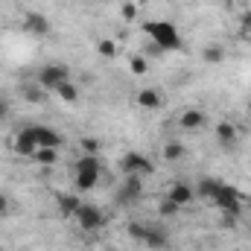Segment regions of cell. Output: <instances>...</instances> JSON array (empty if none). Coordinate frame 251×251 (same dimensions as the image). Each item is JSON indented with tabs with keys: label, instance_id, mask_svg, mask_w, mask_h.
Returning <instances> with one entry per match:
<instances>
[{
	"label": "cell",
	"instance_id": "9a60e30c",
	"mask_svg": "<svg viewBox=\"0 0 251 251\" xmlns=\"http://www.w3.org/2000/svg\"><path fill=\"white\" fill-rule=\"evenodd\" d=\"M73 173H94V176H102V161H100V155H82V158L73 164Z\"/></svg>",
	"mask_w": 251,
	"mask_h": 251
},
{
	"label": "cell",
	"instance_id": "d4e9b609",
	"mask_svg": "<svg viewBox=\"0 0 251 251\" xmlns=\"http://www.w3.org/2000/svg\"><path fill=\"white\" fill-rule=\"evenodd\" d=\"M128 67H131L134 76H146V73H149V59H146V56H131V59H128Z\"/></svg>",
	"mask_w": 251,
	"mask_h": 251
},
{
	"label": "cell",
	"instance_id": "1f68e13d",
	"mask_svg": "<svg viewBox=\"0 0 251 251\" xmlns=\"http://www.w3.org/2000/svg\"><path fill=\"white\" fill-rule=\"evenodd\" d=\"M9 114V102L6 100H0V117H6Z\"/></svg>",
	"mask_w": 251,
	"mask_h": 251
},
{
	"label": "cell",
	"instance_id": "9c48e42d",
	"mask_svg": "<svg viewBox=\"0 0 251 251\" xmlns=\"http://www.w3.org/2000/svg\"><path fill=\"white\" fill-rule=\"evenodd\" d=\"M143 196V181L140 176H126L123 184H120V201L123 204H131V201H140Z\"/></svg>",
	"mask_w": 251,
	"mask_h": 251
},
{
	"label": "cell",
	"instance_id": "603a6c76",
	"mask_svg": "<svg viewBox=\"0 0 251 251\" xmlns=\"http://www.w3.org/2000/svg\"><path fill=\"white\" fill-rule=\"evenodd\" d=\"M181 158H184V143H178V140H170V143L164 146V161L176 164V161H181Z\"/></svg>",
	"mask_w": 251,
	"mask_h": 251
},
{
	"label": "cell",
	"instance_id": "7a4b0ae2",
	"mask_svg": "<svg viewBox=\"0 0 251 251\" xmlns=\"http://www.w3.org/2000/svg\"><path fill=\"white\" fill-rule=\"evenodd\" d=\"M243 199H246V196L234 187V184H225V181H222L219 190H216V196L210 199V204L222 213V222L231 228V225L237 222V216L243 213Z\"/></svg>",
	"mask_w": 251,
	"mask_h": 251
},
{
	"label": "cell",
	"instance_id": "4fadbf2b",
	"mask_svg": "<svg viewBox=\"0 0 251 251\" xmlns=\"http://www.w3.org/2000/svg\"><path fill=\"white\" fill-rule=\"evenodd\" d=\"M213 134H216V143H219V146L231 149V146L237 143V134H240V131H237V126L231 123V120H219V126H216Z\"/></svg>",
	"mask_w": 251,
	"mask_h": 251
},
{
	"label": "cell",
	"instance_id": "5b68a950",
	"mask_svg": "<svg viewBox=\"0 0 251 251\" xmlns=\"http://www.w3.org/2000/svg\"><path fill=\"white\" fill-rule=\"evenodd\" d=\"M12 149H15V155H21V158H32V155L41 149V146H38V137H35V123L24 126V128L15 134Z\"/></svg>",
	"mask_w": 251,
	"mask_h": 251
},
{
	"label": "cell",
	"instance_id": "83f0119b",
	"mask_svg": "<svg viewBox=\"0 0 251 251\" xmlns=\"http://www.w3.org/2000/svg\"><path fill=\"white\" fill-rule=\"evenodd\" d=\"M128 237L131 240H137V243H143V234H146V225H140V222H128Z\"/></svg>",
	"mask_w": 251,
	"mask_h": 251
},
{
	"label": "cell",
	"instance_id": "f546056e",
	"mask_svg": "<svg viewBox=\"0 0 251 251\" xmlns=\"http://www.w3.org/2000/svg\"><path fill=\"white\" fill-rule=\"evenodd\" d=\"M240 32H243V35L251 32V12H243V18H240Z\"/></svg>",
	"mask_w": 251,
	"mask_h": 251
},
{
	"label": "cell",
	"instance_id": "52a82bcc",
	"mask_svg": "<svg viewBox=\"0 0 251 251\" xmlns=\"http://www.w3.org/2000/svg\"><path fill=\"white\" fill-rule=\"evenodd\" d=\"M143 246L152 251H164L170 249V234L164 225H146V234H143Z\"/></svg>",
	"mask_w": 251,
	"mask_h": 251
},
{
	"label": "cell",
	"instance_id": "7402d4cb",
	"mask_svg": "<svg viewBox=\"0 0 251 251\" xmlns=\"http://www.w3.org/2000/svg\"><path fill=\"white\" fill-rule=\"evenodd\" d=\"M76 190L79 193H88V190H94L97 184H100V176H94V173H76Z\"/></svg>",
	"mask_w": 251,
	"mask_h": 251
},
{
	"label": "cell",
	"instance_id": "8fae6325",
	"mask_svg": "<svg viewBox=\"0 0 251 251\" xmlns=\"http://www.w3.org/2000/svg\"><path fill=\"white\" fill-rule=\"evenodd\" d=\"M167 196L178 204V207H187L190 201L196 199V190L190 187L187 181H176V184H170V190H167Z\"/></svg>",
	"mask_w": 251,
	"mask_h": 251
},
{
	"label": "cell",
	"instance_id": "4316f807",
	"mask_svg": "<svg viewBox=\"0 0 251 251\" xmlns=\"http://www.w3.org/2000/svg\"><path fill=\"white\" fill-rule=\"evenodd\" d=\"M79 146L85 149V155H100V149H102V143H100L97 137H82Z\"/></svg>",
	"mask_w": 251,
	"mask_h": 251
},
{
	"label": "cell",
	"instance_id": "3957f363",
	"mask_svg": "<svg viewBox=\"0 0 251 251\" xmlns=\"http://www.w3.org/2000/svg\"><path fill=\"white\" fill-rule=\"evenodd\" d=\"M35 82H38L47 94H56V88H59V85L70 82V70H67L64 64H44V67L38 70Z\"/></svg>",
	"mask_w": 251,
	"mask_h": 251
},
{
	"label": "cell",
	"instance_id": "7c38bea8",
	"mask_svg": "<svg viewBox=\"0 0 251 251\" xmlns=\"http://www.w3.org/2000/svg\"><path fill=\"white\" fill-rule=\"evenodd\" d=\"M35 137H38V146H44V149H62L64 137L59 131H53L50 126H35Z\"/></svg>",
	"mask_w": 251,
	"mask_h": 251
},
{
	"label": "cell",
	"instance_id": "30bf717a",
	"mask_svg": "<svg viewBox=\"0 0 251 251\" xmlns=\"http://www.w3.org/2000/svg\"><path fill=\"white\" fill-rule=\"evenodd\" d=\"M178 126H181L184 131H199V128L207 126V114H204L201 108H187V111L178 117Z\"/></svg>",
	"mask_w": 251,
	"mask_h": 251
},
{
	"label": "cell",
	"instance_id": "4dcf8cb0",
	"mask_svg": "<svg viewBox=\"0 0 251 251\" xmlns=\"http://www.w3.org/2000/svg\"><path fill=\"white\" fill-rule=\"evenodd\" d=\"M9 210H12V201L6 193H0V216H9Z\"/></svg>",
	"mask_w": 251,
	"mask_h": 251
},
{
	"label": "cell",
	"instance_id": "2e32d148",
	"mask_svg": "<svg viewBox=\"0 0 251 251\" xmlns=\"http://www.w3.org/2000/svg\"><path fill=\"white\" fill-rule=\"evenodd\" d=\"M219 178H210V176H204V178H199V184H196V199H204V201H210L213 196H216V190H219Z\"/></svg>",
	"mask_w": 251,
	"mask_h": 251
},
{
	"label": "cell",
	"instance_id": "5bb4252c",
	"mask_svg": "<svg viewBox=\"0 0 251 251\" xmlns=\"http://www.w3.org/2000/svg\"><path fill=\"white\" fill-rule=\"evenodd\" d=\"M137 105H140L143 111H158V108L164 105V97H161V91H155V88H143V91H137Z\"/></svg>",
	"mask_w": 251,
	"mask_h": 251
},
{
	"label": "cell",
	"instance_id": "8992f818",
	"mask_svg": "<svg viewBox=\"0 0 251 251\" xmlns=\"http://www.w3.org/2000/svg\"><path fill=\"white\" fill-rule=\"evenodd\" d=\"M120 167H123V173H126V176H140V178H143V176H152V173H155V164H152V161H149L146 155L134 152V149L123 155Z\"/></svg>",
	"mask_w": 251,
	"mask_h": 251
},
{
	"label": "cell",
	"instance_id": "ac0fdd59",
	"mask_svg": "<svg viewBox=\"0 0 251 251\" xmlns=\"http://www.w3.org/2000/svg\"><path fill=\"white\" fill-rule=\"evenodd\" d=\"M79 204H82V199L76 193H59V210H62L64 216H73L79 210Z\"/></svg>",
	"mask_w": 251,
	"mask_h": 251
},
{
	"label": "cell",
	"instance_id": "484cf974",
	"mask_svg": "<svg viewBox=\"0 0 251 251\" xmlns=\"http://www.w3.org/2000/svg\"><path fill=\"white\" fill-rule=\"evenodd\" d=\"M97 50H100V56H105V59H114V56H117V44H114L111 38H100V41H97Z\"/></svg>",
	"mask_w": 251,
	"mask_h": 251
},
{
	"label": "cell",
	"instance_id": "e0dca14e",
	"mask_svg": "<svg viewBox=\"0 0 251 251\" xmlns=\"http://www.w3.org/2000/svg\"><path fill=\"white\" fill-rule=\"evenodd\" d=\"M21 97H24L26 102H35V105H41V102L47 100V91H44L38 82H32V85H24V88H21Z\"/></svg>",
	"mask_w": 251,
	"mask_h": 251
},
{
	"label": "cell",
	"instance_id": "277c9868",
	"mask_svg": "<svg viewBox=\"0 0 251 251\" xmlns=\"http://www.w3.org/2000/svg\"><path fill=\"white\" fill-rule=\"evenodd\" d=\"M73 219L79 222L82 231H100V228H105V216H102V210H100L97 204H88V201L79 204V210L73 213Z\"/></svg>",
	"mask_w": 251,
	"mask_h": 251
},
{
	"label": "cell",
	"instance_id": "6da1fadb",
	"mask_svg": "<svg viewBox=\"0 0 251 251\" xmlns=\"http://www.w3.org/2000/svg\"><path fill=\"white\" fill-rule=\"evenodd\" d=\"M143 32L152 38V44H158L164 53H178L184 50V41H181V32L176 24L170 21H146L143 24Z\"/></svg>",
	"mask_w": 251,
	"mask_h": 251
},
{
	"label": "cell",
	"instance_id": "d6986e66",
	"mask_svg": "<svg viewBox=\"0 0 251 251\" xmlns=\"http://www.w3.org/2000/svg\"><path fill=\"white\" fill-rule=\"evenodd\" d=\"M56 97H59L62 102H67V105H76V102H79V88H76L73 82H64V85L56 88Z\"/></svg>",
	"mask_w": 251,
	"mask_h": 251
},
{
	"label": "cell",
	"instance_id": "ba28073f",
	"mask_svg": "<svg viewBox=\"0 0 251 251\" xmlns=\"http://www.w3.org/2000/svg\"><path fill=\"white\" fill-rule=\"evenodd\" d=\"M24 29L35 38H47L50 35V21L41 15V12H26L24 15Z\"/></svg>",
	"mask_w": 251,
	"mask_h": 251
},
{
	"label": "cell",
	"instance_id": "d6a6232c",
	"mask_svg": "<svg viewBox=\"0 0 251 251\" xmlns=\"http://www.w3.org/2000/svg\"><path fill=\"white\" fill-rule=\"evenodd\" d=\"M246 108H249V114H251V97H249V102H246Z\"/></svg>",
	"mask_w": 251,
	"mask_h": 251
},
{
	"label": "cell",
	"instance_id": "cb8c5ba5",
	"mask_svg": "<svg viewBox=\"0 0 251 251\" xmlns=\"http://www.w3.org/2000/svg\"><path fill=\"white\" fill-rule=\"evenodd\" d=\"M178 210H181V207H178L170 196H164V199H161V204H158V216H161V219H173Z\"/></svg>",
	"mask_w": 251,
	"mask_h": 251
},
{
	"label": "cell",
	"instance_id": "44dd1931",
	"mask_svg": "<svg viewBox=\"0 0 251 251\" xmlns=\"http://www.w3.org/2000/svg\"><path fill=\"white\" fill-rule=\"evenodd\" d=\"M32 161L35 164H41V167H56V161H59V149H38L35 155H32Z\"/></svg>",
	"mask_w": 251,
	"mask_h": 251
},
{
	"label": "cell",
	"instance_id": "ffe728a7",
	"mask_svg": "<svg viewBox=\"0 0 251 251\" xmlns=\"http://www.w3.org/2000/svg\"><path fill=\"white\" fill-rule=\"evenodd\" d=\"M201 59H204V64H222L225 62V47H219V44H207V47L201 50Z\"/></svg>",
	"mask_w": 251,
	"mask_h": 251
},
{
	"label": "cell",
	"instance_id": "f1b7e54d",
	"mask_svg": "<svg viewBox=\"0 0 251 251\" xmlns=\"http://www.w3.org/2000/svg\"><path fill=\"white\" fill-rule=\"evenodd\" d=\"M120 15H123V21H134V18H137V6H134V3H123Z\"/></svg>",
	"mask_w": 251,
	"mask_h": 251
}]
</instances>
